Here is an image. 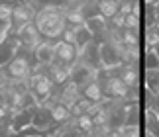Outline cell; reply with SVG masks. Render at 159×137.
<instances>
[{
	"label": "cell",
	"instance_id": "4",
	"mask_svg": "<svg viewBox=\"0 0 159 137\" xmlns=\"http://www.w3.org/2000/svg\"><path fill=\"white\" fill-rule=\"evenodd\" d=\"M79 63H83L84 67L89 68H94L98 71L102 68V61H100V41H89L87 45H83L79 49Z\"/></svg>",
	"mask_w": 159,
	"mask_h": 137
},
{
	"label": "cell",
	"instance_id": "19",
	"mask_svg": "<svg viewBox=\"0 0 159 137\" xmlns=\"http://www.w3.org/2000/svg\"><path fill=\"white\" fill-rule=\"evenodd\" d=\"M75 123H77V129L81 133H89V131H93V129H94V120L89 114H83V116L75 117Z\"/></svg>",
	"mask_w": 159,
	"mask_h": 137
},
{
	"label": "cell",
	"instance_id": "22",
	"mask_svg": "<svg viewBox=\"0 0 159 137\" xmlns=\"http://www.w3.org/2000/svg\"><path fill=\"white\" fill-rule=\"evenodd\" d=\"M35 10L47 8V6H65V0H28Z\"/></svg>",
	"mask_w": 159,
	"mask_h": 137
},
{
	"label": "cell",
	"instance_id": "12",
	"mask_svg": "<svg viewBox=\"0 0 159 137\" xmlns=\"http://www.w3.org/2000/svg\"><path fill=\"white\" fill-rule=\"evenodd\" d=\"M81 90H83V96L89 98V100H93V102H102L104 100V90H102V84L98 80H90V82H87Z\"/></svg>",
	"mask_w": 159,
	"mask_h": 137
},
{
	"label": "cell",
	"instance_id": "25",
	"mask_svg": "<svg viewBox=\"0 0 159 137\" xmlns=\"http://www.w3.org/2000/svg\"><path fill=\"white\" fill-rule=\"evenodd\" d=\"M26 137H45V135H41V133H34V135H26Z\"/></svg>",
	"mask_w": 159,
	"mask_h": 137
},
{
	"label": "cell",
	"instance_id": "7",
	"mask_svg": "<svg viewBox=\"0 0 159 137\" xmlns=\"http://www.w3.org/2000/svg\"><path fill=\"white\" fill-rule=\"evenodd\" d=\"M55 59L67 65H75L79 61V47L75 43L57 39V43H55Z\"/></svg>",
	"mask_w": 159,
	"mask_h": 137
},
{
	"label": "cell",
	"instance_id": "15",
	"mask_svg": "<svg viewBox=\"0 0 159 137\" xmlns=\"http://www.w3.org/2000/svg\"><path fill=\"white\" fill-rule=\"evenodd\" d=\"M51 117H53V122L57 123V126H61V123H65V122H69L71 120V110L67 108L65 104H61V102H55L51 106Z\"/></svg>",
	"mask_w": 159,
	"mask_h": 137
},
{
	"label": "cell",
	"instance_id": "1",
	"mask_svg": "<svg viewBox=\"0 0 159 137\" xmlns=\"http://www.w3.org/2000/svg\"><path fill=\"white\" fill-rule=\"evenodd\" d=\"M35 26L41 32L45 39L57 41L63 37L67 29V20H65V6H47V8H39L35 12Z\"/></svg>",
	"mask_w": 159,
	"mask_h": 137
},
{
	"label": "cell",
	"instance_id": "13",
	"mask_svg": "<svg viewBox=\"0 0 159 137\" xmlns=\"http://www.w3.org/2000/svg\"><path fill=\"white\" fill-rule=\"evenodd\" d=\"M143 84H145V92L153 96H159V68H149L143 74Z\"/></svg>",
	"mask_w": 159,
	"mask_h": 137
},
{
	"label": "cell",
	"instance_id": "5",
	"mask_svg": "<svg viewBox=\"0 0 159 137\" xmlns=\"http://www.w3.org/2000/svg\"><path fill=\"white\" fill-rule=\"evenodd\" d=\"M16 35H18V39H20L22 47L30 49V51H34V49L43 41V35H41V32L38 29L35 22H30V24H26V26H22L16 32Z\"/></svg>",
	"mask_w": 159,
	"mask_h": 137
},
{
	"label": "cell",
	"instance_id": "9",
	"mask_svg": "<svg viewBox=\"0 0 159 137\" xmlns=\"http://www.w3.org/2000/svg\"><path fill=\"white\" fill-rule=\"evenodd\" d=\"M20 47H22V43L18 39V35H10V37H6V39L0 41V68L10 63L12 57L18 53Z\"/></svg>",
	"mask_w": 159,
	"mask_h": 137
},
{
	"label": "cell",
	"instance_id": "23",
	"mask_svg": "<svg viewBox=\"0 0 159 137\" xmlns=\"http://www.w3.org/2000/svg\"><path fill=\"white\" fill-rule=\"evenodd\" d=\"M128 29H138L139 32V12H132V14H126V26Z\"/></svg>",
	"mask_w": 159,
	"mask_h": 137
},
{
	"label": "cell",
	"instance_id": "24",
	"mask_svg": "<svg viewBox=\"0 0 159 137\" xmlns=\"http://www.w3.org/2000/svg\"><path fill=\"white\" fill-rule=\"evenodd\" d=\"M155 16H159V0L155 2Z\"/></svg>",
	"mask_w": 159,
	"mask_h": 137
},
{
	"label": "cell",
	"instance_id": "21",
	"mask_svg": "<svg viewBox=\"0 0 159 137\" xmlns=\"http://www.w3.org/2000/svg\"><path fill=\"white\" fill-rule=\"evenodd\" d=\"M145 47H155L159 45V29L157 28H151V26H145Z\"/></svg>",
	"mask_w": 159,
	"mask_h": 137
},
{
	"label": "cell",
	"instance_id": "3",
	"mask_svg": "<svg viewBox=\"0 0 159 137\" xmlns=\"http://www.w3.org/2000/svg\"><path fill=\"white\" fill-rule=\"evenodd\" d=\"M100 61L102 68H116L124 63V47L116 41H102L100 43Z\"/></svg>",
	"mask_w": 159,
	"mask_h": 137
},
{
	"label": "cell",
	"instance_id": "10",
	"mask_svg": "<svg viewBox=\"0 0 159 137\" xmlns=\"http://www.w3.org/2000/svg\"><path fill=\"white\" fill-rule=\"evenodd\" d=\"M55 43L57 41H41L38 47L34 49V57H35V61H38V65H47L49 67L53 61H55Z\"/></svg>",
	"mask_w": 159,
	"mask_h": 137
},
{
	"label": "cell",
	"instance_id": "11",
	"mask_svg": "<svg viewBox=\"0 0 159 137\" xmlns=\"http://www.w3.org/2000/svg\"><path fill=\"white\" fill-rule=\"evenodd\" d=\"M71 67L73 65L61 63V61L55 59L53 63L47 67V73H49V77H51L53 82L57 84V86H61V84H65L67 80H71Z\"/></svg>",
	"mask_w": 159,
	"mask_h": 137
},
{
	"label": "cell",
	"instance_id": "16",
	"mask_svg": "<svg viewBox=\"0 0 159 137\" xmlns=\"http://www.w3.org/2000/svg\"><path fill=\"white\" fill-rule=\"evenodd\" d=\"M65 20L69 26H81V24H87V18L83 16L81 8H65Z\"/></svg>",
	"mask_w": 159,
	"mask_h": 137
},
{
	"label": "cell",
	"instance_id": "17",
	"mask_svg": "<svg viewBox=\"0 0 159 137\" xmlns=\"http://www.w3.org/2000/svg\"><path fill=\"white\" fill-rule=\"evenodd\" d=\"M143 68H159V55L153 47H145V55H143Z\"/></svg>",
	"mask_w": 159,
	"mask_h": 137
},
{
	"label": "cell",
	"instance_id": "6",
	"mask_svg": "<svg viewBox=\"0 0 159 137\" xmlns=\"http://www.w3.org/2000/svg\"><path fill=\"white\" fill-rule=\"evenodd\" d=\"M83 96V90H81V84H77L75 80H67L65 84L59 86V102L65 104L67 108H73Z\"/></svg>",
	"mask_w": 159,
	"mask_h": 137
},
{
	"label": "cell",
	"instance_id": "27",
	"mask_svg": "<svg viewBox=\"0 0 159 137\" xmlns=\"http://www.w3.org/2000/svg\"><path fill=\"white\" fill-rule=\"evenodd\" d=\"M98 2H106V0H98Z\"/></svg>",
	"mask_w": 159,
	"mask_h": 137
},
{
	"label": "cell",
	"instance_id": "8",
	"mask_svg": "<svg viewBox=\"0 0 159 137\" xmlns=\"http://www.w3.org/2000/svg\"><path fill=\"white\" fill-rule=\"evenodd\" d=\"M87 26H89V29L93 32V35H94V39L96 41H108L110 39V33H112V28H110V24H108V20L104 16H94V18H89L87 20Z\"/></svg>",
	"mask_w": 159,
	"mask_h": 137
},
{
	"label": "cell",
	"instance_id": "20",
	"mask_svg": "<svg viewBox=\"0 0 159 137\" xmlns=\"http://www.w3.org/2000/svg\"><path fill=\"white\" fill-rule=\"evenodd\" d=\"M12 10H14V2L0 0V24H12Z\"/></svg>",
	"mask_w": 159,
	"mask_h": 137
},
{
	"label": "cell",
	"instance_id": "14",
	"mask_svg": "<svg viewBox=\"0 0 159 137\" xmlns=\"http://www.w3.org/2000/svg\"><path fill=\"white\" fill-rule=\"evenodd\" d=\"M71 28H73V32H75V43H77L79 49H81L83 45H87L89 41L94 39V35H93V32L89 29L87 24H81V26H71Z\"/></svg>",
	"mask_w": 159,
	"mask_h": 137
},
{
	"label": "cell",
	"instance_id": "26",
	"mask_svg": "<svg viewBox=\"0 0 159 137\" xmlns=\"http://www.w3.org/2000/svg\"><path fill=\"white\" fill-rule=\"evenodd\" d=\"M153 49H155V51H157V55H159V45H155V47H153Z\"/></svg>",
	"mask_w": 159,
	"mask_h": 137
},
{
	"label": "cell",
	"instance_id": "18",
	"mask_svg": "<svg viewBox=\"0 0 159 137\" xmlns=\"http://www.w3.org/2000/svg\"><path fill=\"white\" fill-rule=\"evenodd\" d=\"M98 10H100V16H104L106 20H110L114 14L120 12V6L114 0H106V2H98Z\"/></svg>",
	"mask_w": 159,
	"mask_h": 137
},
{
	"label": "cell",
	"instance_id": "2",
	"mask_svg": "<svg viewBox=\"0 0 159 137\" xmlns=\"http://www.w3.org/2000/svg\"><path fill=\"white\" fill-rule=\"evenodd\" d=\"M35 10L28 0H18L14 2V10H12V29H10V35H16V32L20 29L22 26L34 22L35 20Z\"/></svg>",
	"mask_w": 159,
	"mask_h": 137
}]
</instances>
